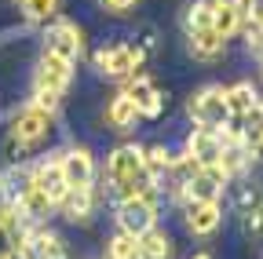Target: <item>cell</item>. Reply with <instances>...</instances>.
<instances>
[{
    "instance_id": "6da1fadb",
    "label": "cell",
    "mask_w": 263,
    "mask_h": 259,
    "mask_svg": "<svg viewBox=\"0 0 263 259\" xmlns=\"http://www.w3.org/2000/svg\"><path fill=\"white\" fill-rule=\"evenodd\" d=\"M106 183H110V193L117 201H124V197H150V201H157L161 197V190H157V183H154V175L146 172V165H143V146H117L110 157H106Z\"/></svg>"
},
{
    "instance_id": "7a4b0ae2",
    "label": "cell",
    "mask_w": 263,
    "mask_h": 259,
    "mask_svg": "<svg viewBox=\"0 0 263 259\" xmlns=\"http://www.w3.org/2000/svg\"><path fill=\"white\" fill-rule=\"evenodd\" d=\"M51 124H55L51 113L37 110L33 103L22 106V110L11 117V128H8V157L22 161L26 153H33L37 146H44L48 135H51Z\"/></svg>"
},
{
    "instance_id": "3957f363",
    "label": "cell",
    "mask_w": 263,
    "mask_h": 259,
    "mask_svg": "<svg viewBox=\"0 0 263 259\" xmlns=\"http://www.w3.org/2000/svg\"><path fill=\"white\" fill-rule=\"evenodd\" d=\"M186 113L197 128H209V132H219L223 124H230V110H227V88L223 84H205L201 91L190 95Z\"/></svg>"
},
{
    "instance_id": "277c9868",
    "label": "cell",
    "mask_w": 263,
    "mask_h": 259,
    "mask_svg": "<svg viewBox=\"0 0 263 259\" xmlns=\"http://www.w3.org/2000/svg\"><path fill=\"white\" fill-rule=\"evenodd\" d=\"M157 226V201L150 197H124L117 201V230L128 237H143Z\"/></svg>"
},
{
    "instance_id": "5b68a950",
    "label": "cell",
    "mask_w": 263,
    "mask_h": 259,
    "mask_svg": "<svg viewBox=\"0 0 263 259\" xmlns=\"http://www.w3.org/2000/svg\"><path fill=\"white\" fill-rule=\"evenodd\" d=\"M44 51L66 58V62H77L81 51H84V33L70 22V18H55L48 29H44Z\"/></svg>"
},
{
    "instance_id": "8992f818",
    "label": "cell",
    "mask_w": 263,
    "mask_h": 259,
    "mask_svg": "<svg viewBox=\"0 0 263 259\" xmlns=\"http://www.w3.org/2000/svg\"><path fill=\"white\" fill-rule=\"evenodd\" d=\"M73 81V62H66L51 51L41 55L37 62V73H33V91H48V95H66V88H70Z\"/></svg>"
},
{
    "instance_id": "52a82bcc",
    "label": "cell",
    "mask_w": 263,
    "mask_h": 259,
    "mask_svg": "<svg viewBox=\"0 0 263 259\" xmlns=\"http://www.w3.org/2000/svg\"><path fill=\"white\" fill-rule=\"evenodd\" d=\"M95 70L103 77H110V81H128V77H136L139 62H136L128 44H110V48L95 51Z\"/></svg>"
},
{
    "instance_id": "ba28073f",
    "label": "cell",
    "mask_w": 263,
    "mask_h": 259,
    "mask_svg": "<svg viewBox=\"0 0 263 259\" xmlns=\"http://www.w3.org/2000/svg\"><path fill=\"white\" fill-rule=\"evenodd\" d=\"M124 95H128L132 103H136L139 117H146V121L161 117V110H164V95H161V88H157L150 77H143V73L128 77V84H124Z\"/></svg>"
},
{
    "instance_id": "9c48e42d",
    "label": "cell",
    "mask_w": 263,
    "mask_h": 259,
    "mask_svg": "<svg viewBox=\"0 0 263 259\" xmlns=\"http://www.w3.org/2000/svg\"><path fill=\"white\" fill-rule=\"evenodd\" d=\"M59 172L66 179V186H91L95 183V157L84 150V146H73V150H66L59 153Z\"/></svg>"
},
{
    "instance_id": "30bf717a",
    "label": "cell",
    "mask_w": 263,
    "mask_h": 259,
    "mask_svg": "<svg viewBox=\"0 0 263 259\" xmlns=\"http://www.w3.org/2000/svg\"><path fill=\"white\" fill-rule=\"evenodd\" d=\"M183 223H186V230H190L194 237H209V234L219 230L223 208H219V201H186Z\"/></svg>"
},
{
    "instance_id": "8fae6325",
    "label": "cell",
    "mask_w": 263,
    "mask_h": 259,
    "mask_svg": "<svg viewBox=\"0 0 263 259\" xmlns=\"http://www.w3.org/2000/svg\"><path fill=\"white\" fill-rule=\"evenodd\" d=\"M223 186H230V179L223 175V168H219V165L201 168V172H197V175L186 183V190H183V201H219Z\"/></svg>"
},
{
    "instance_id": "7c38bea8",
    "label": "cell",
    "mask_w": 263,
    "mask_h": 259,
    "mask_svg": "<svg viewBox=\"0 0 263 259\" xmlns=\"http://www.w3.org/2000/svg\"><path fill=\"white\" fill-rule=\"evenodd\" d=\"M186 157H194L201 168H212V165H219V153H223V143H219V135L216 132H209V128H194V132L186 135V150H183Z\"/></svg>"
},
{
    "instance_id": "4fadbf2b",
    "label": "cell",
    "mask_w": 263,
    "mask_h": 259,
    "mask_svg": "<svg viewBox=\"0 0 263 259\" xmlns=\"http://www.w3.org/2000/svg\"><path fill=\"white\" fill-rule=\"evenodd\" d=\"M29 183L37 186L41 193H48V197L59 205L62 197H66V179H62V172H59V157H51V161H41V165H33L29 168Z\"/></svg>"
},
{
    "instance_id": "5bb4252c",
    "label": "cell",
    "mask_w": 263,
    "mask_h": 259,
    "mask_svg": "<svg viewBox=\"0 0 263 259\" xmlns=\"http://www.w3.org/2000/svg\"><path fill=\"white\" fill-rule=\"evenodd\" d=\"M230 197H234V212L241 219L263 212V183L252 179V175H238V183L230 186Z\"/></svg>"
},
{
    "instance_id": "9a60e30c",
    "label": "cell",
    "mask_w": 263,
    "mask_h": 259,
    "mask_svg": "<svg viewBox=\"0 0 263 259\" xmlns=\"http://www.w3.org/2000/svg\"><path fill=\"white\" fill-rule=\"evenodd\" d=\"M55 208L62 212L66 223H88L91 208H95V193H91V186H73V190H66V197Z\"/></svg>"
},
{
    "instance_id": "2e32d148",
    "label": "cell",
    "mask_w": 263,
    "mask_h": 259,
    "mask_svg": "<svg viewBox=\"0 0 263 259\" xmlns=\"http://www.w3.org/2000/svg\"><path fill=\"white\" fill-rule=\"evenodd\" d=\"M186 48L194 58H201V62H212L227 51V41L216 33V29H194V33H186Z\"/></svg>"
},
{
    "instance_id": "e0dca14e",
    "label": "cell",
    "mask_w": 263,
    "mask_h": 259,
    "mask_svg": "<svg viewBox=\"0 0 263 259\" xmlns=\"http://www.w3.org/2000/svg\"><path fill=\"white\" fill-rule=\"evenodd\" d=\"M106 121H110L114 132H132L136 121H139V110H136V103H132L124 91H117L110 99V106H106Z\"/></svg>"
},
{
    "instance_id": "ac0fdd59",
    "label": "cell",
    "mask_w": 263,
    "mask_h": 259,
    "mask_svg": "<svg viewBox=\"0 0 263 259\" xmlns=\"http://www.w3.org/2000/svg\"><path fill=\"white\" fill-rule=\"evenodd\" d=\"M256 103H263V99H259V91H256L249 81H238L234 88H227V110H230V117L241 121Z\"/></svg>"
},
{
    "instance_id": "d6986e66",
    "label": "cell",
    "mask_w": 263,
    "mask_h": 259,
    "mask_svg": "<svg viewBox=\"0 0 263 259\" xmlns=\"http://www.w3.org/2000/svg\"><path fill=\"white\" fill-rule=\"evenodd\" d=\"M176 255V245H172V237L164 234V230H154L150 234H143L139 237V259H172Z\"/></svg>"
},
{
    "instance_id": "ffe728a7",
    "label": "cell",
    "mask_w": 263,
    "mask_h": 259,
    "mask_svg": "<svg viewBox=\"0 0 263 259\" xmlns=\"http://www.w3.org/2000/svg\"><path fill=\"white\" fill-rule=\"evenodd\" d=\"M143 165H146V172L154 175V183H157V190H161V179L168 175V168H172L168 146H146V150H143Z\"/></svg>"
},
{
    "instance_id": "44dd1931",
    "label": "cell",
    "mask_w": 263,
    "mask_h": 259,
    "mask_svg": "<svg viewBox=\"0 0 263 259\" xmlns=\"http://www.w3.org/2000/svg\"><path fill=\"white\" fill-rule=\"evenodd\" d=\"M241 26H245V15H241L238 8H216V15H212V29H216L223 41H230Z\"/></svg>"
},
{
    "instance_id": "7402d4cb",
    "label": "cell",
    "mask_w": 263,
    "mask_h": 259,
    "mask_svg": "<svg viewBox=\"0 0 263 259\" xmlns=\"http://www.w3.org/2000/svg\"><path fill=\"white\" fill-rule=\"evenodd\" d=\"M132 55H136V62L143 66V62H150L157 55V26H143L139 33H136V44H128Z\"/></svg>"
},
{
    "instance_id": "603a6c76",
    "label": "cell",
    "mask_w": 263,
    "mask_h": 259,
    "mask_svg": "<svg viewBox=\"0 0 263 259\" xmlns=\"http://www.w3.org/2000/svg\"><path fill=\"white\" fill-rule=\"evenodd\" d=\"M106 259H139V237H128L117 230L106 241Z\"/></svg>"
},
{
    "instance_id": "cb8c5ba5",
    "label": "cell",
    "mask_w": 263,
    "mask_h": 259,
    "mask_svg": "<svg viewBox=\"0 0 263 259\" xmlns=\"http://www.w3.org/2000/svg\"><path fill=\"white\" fill-rule=\"evenodd\" d=\"M22 15L29 22H55L59 0H22Z\"/></svg>"
},
{
    "instance_id": "d4e9b609",
    "label": "cell",
    "mask_w": 263,
    "mask_h": 259,
    "mask_svg": "<svg viewBox=\"0 0 263 259\" xmlns=\"http://www.w3.org/2000/svg\"><path fill=\"white\" fill-rule=\"evenodd\" d=\"M245 18H249V29L263 26V0H249V8H245Z\"/></svg>"
},
{
    "instance_id": "484cf974",
    "label": "cell",
    "mask_w": 263,
    "mask_h": 259,
    "mask_svg": "<svg viewBox=\"0 0 263 259\" xmlns=\"http://www.w3.org/2000/svg\"><path fill=\"white\" fill-rule=\"evenodd\" d=\"M139 0H103V8L106 11H114V15H124V11H132Z\"/></svg>"
},
{
    "instance_id": "4316f807",
    "label": "cell",
    "mask_w": 263,
    "mask_h": 259,
    "mask_svg": "<svg viewBox=\"0 0 263 259\" xmlns=\"http://www.w3.org/2000/svg\"><path fill=\"white\" fill-rule=\"evenodd\" d=\"M249 48H252V55H259V58H263V26L249 29Z\"/></svg>"
},
{
    "instance_id": "83f0119b",
    "label": "cell",
    "mask_w": 263,
    "mask_h": 259,
    "mask_svg": "<svg viewBox=\"0 0 263 259\" xmlns=\"http://www.w3.org/2000/svg\"><path fill=\"white\" fill-rule=\"evenodd\" d=\"M219 8H238L241 15H245V8H249V0H216Z\"/></svg>"
},
{
    "instance_id": "f1b7e54d",
    "label": "cell",
    "mask_w": 263,
    "mask_h": 259,
    "mask_svg": "<svg viewBox=\"0 0 263 259\" xmlns=\"http://www.w3.org/2000/svg\"><path fill=\"white\" fill-rule=\"evenodd\" d=\"M249 150H252V153H259V157H263V128H259V135H256V139H252V143H249Z\"/></svg>"
},
{
    "instance_id": "f546056e",
    "label": "cell",
    "mask_w": 263,
    "mask_h": 259,
    "mask_svg": "<svg viewBox=\"0 0 263 259\" xmlns=\"http://www.w3.org/2000/svg\"><path fill=\"white\" fill-rule=\"evenodd\" d=\"M190 259H212V255H209V252H194Z\"/></svg>"
},
{
    "instance_id": "4dcf8cb0",
    "label": "cell",
    "mask_w": 263,
    "mask_h": 259,
    "mask_svg": "<svg viewBox=\"0 0 263 259\" xmlns=\"http://www.w3.org/2000/svg\"><path fill=\"white\" fill-rule=\"evenodd\" d=\"M259 62H263V58H259Z\"/></svg>"
}]
</instances>
